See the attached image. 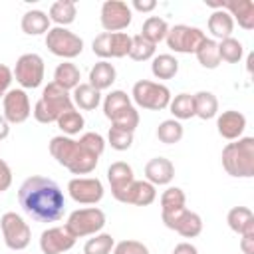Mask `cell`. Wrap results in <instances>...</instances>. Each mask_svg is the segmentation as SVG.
<instances>
[{"instance_id": "44dd1931", "label": "cell", "mask_w": 254, "mask_h": 254, "mask_svg": "<svg viewBox=\"0 0 254 254\" xmlns=\"http://www.w3.org/2000/svg\"><path fill=\"white\" fill-rule=\"evenodd\" d=\"M226 222L232 232L244 236V234H254V212L248 206H234L226 214Z\"/></svg>"}, {"instance_id": "8992f818", "label": "cell", "mask_w": 254, "mask_h": 254, "mask_svg": "<svg viewBox=\"0 0 254 254\" xmlns=\"http://www.w3.org/2000/svg\"><path fill=\"white\" fill-rule=\"evenodd\" d=\"M46 48L58 58L73 60L83 52V40L71 30L56 26V28H50L46 34Z\"/></svg>"}, {"instance_id": "9c48e42d", "label": "cell", "mask_w": 254, "mask_h": 254, "mask_svg": "<svg viewBox=\"0 0 254 254\" xmlns=\"http://www.w3.org/2000/svg\"><path fill=\"white\" fill-rule=\"evenodd\" d=\"M204 40H206V36L200 28L187 26V24H177V26L169 28L167 38H165L167 46L179 54H194Z\"/></svg>"}, {"instance_id": "ee69618b", "label": "cell", "mask_w": 254, "mask_h": 254, "mask_svg": "<svg viewBox=\"0 0 254 254\" xmlns=\"http://www.w3.org/2000/svg\"><path fill=\"white\" fill-rule=\"evenodd\" d=\"M111 254H149V248L139 240H121L113 246Z\"/></svg>"}, {"instance_id": "ba28073f", "label": "cell", "mask_w": 254, "mask_h": 254, "mask_svg": "<svg viewBox=\"0 0 254 254\" xmlns=\"http://www.w3.org/2000/svg\"><path fill=\"white\" fill-rule=\"evenodd\" d=\"M0 228H2L4 244L10 250L18 252V250H24L30 244L32 230H30L28 222L20 214H16V212H4L2 218H0Z\"/></svg>"}, {"instance_id": "836d02e7", "label": "cell", "mask_w": 254, "mask_h": 254, "mask_svg": "<svg viewBox=\"0 0 254 254\" xmlns=\"http://www.w3.org/2000/svg\"><path fill=\"white\" fill-rule=\"evenodd\" d=\"M129 105H131V97H129L125 91L115 89V91H111L109 95H105V99H103V113H105V117L111 121L119 111H123V109L129 107Z\"/></svg>"}, {"instance_id": "83f0119b", "label": "cell", "mask_w": 254, "mask_h": 254, "mask_svg": "<svg viewBox=\"0 0 254 254\" xmlns=\"http://www.w3.org/2000/svg\"><path fill=\"white\" fill-rule=\"evenodd\" d=\"M79 79H81L79 67L75 64H71V62H62L54 71V83H58L65 91H69V89L73 91L79 85Z\"/></svg>"}, {"instance_id": "484cf974", "label": "cell", "mask_w": 254, "mask_h": 254, "mask_svg": "<svg viewBox=\"0 0 254 254\" xmlns=\"http://www.w3.org/2000/svg\"><path fill=\"white\" fill-rule=\"evenodd\" d=\"M71 101L83 111H93L101 103V91H97L89 83H79L71 93Z\"/></svg>"}, {"instance_id": "277c9868", "label": "cell", "mask_w": 254, "mask_h": 254, "mask_svg": "<svg viewBox=\"0 0 254 254\" xmlns=\"http://www.w3.org/2000/svg\"><path fill=\"white\" fill-rule=\"evenodd\" d=\"M71 107H73V101H71L69 91H65L64 87H60L58 83L52 81V83H48L44 87L42 97L36 101L32 113H34V117H36L38 123L48 125V123H56L58 117L64 111L71 109Z\"/></svg>"}, {"instance_id": "c3c4849f", "label": "cell", "mask_w": 254, "mask_h": 254, "mask_svg": "<svg viewBox=\"0 0 254 254\" xmlns=\"http://www.w3.org/2000/svg\"><path fill=\"white\" fill-rule=\"evenodd\" d=\"M240 250L244 254H254V234H244L240 238Z\"/></svg>"}, {"instance_id": "e575fe53", "label": "cell", "mask_w": 254, "mask_h": 254, "mask_svg": "<svg viewBox=\"0 0 254 254\" xmlns=\"http://www.w3.org/2000/svg\"><path fill=\"white\" fill-rule=\"evenodd\" d=\"M58 127L69 137V135H75V133H79L81 129H83V125H85V119H83V115L75 109V107H71V109H67V111H64L60 117H58Z\"/></svg>"}, {"instance_id": "f6af8a7d", "label": "cell", "mask_w": 254, "mask_h": 254, "mask_svg": "<svg viewBox=\"0 0 254 254\" xmlns=\"http://www.w3.org/2000/svg\"><path fill=\"white\" fill-rule=\"evenodd\" d=\"M14 79V73L8 65L0 64V97H4L8 91H10V83Z\"/></svg>"}, {"instance_id": "3957f363", "label": "cell", "mask_w": 254, "mask_h": 254, "mask_svg": "<svg viewBox=\"0 0 254 254\" xmlns=\"http://www.w3.org/2000/svg\"><path fill=\"white\" fill-rule=\"evenodd\" d=\"M222 167L230 177H254V137H240L222 149Z\"/></svg>"}, {"instance_id": "ffe728a7", "label": "cell", "mask_w": 254, "mask_h": 254, "mask_svg": "<svg viewBox=\"0 0 254 254\" xmlns=\"http://www.w3.org/2000/svg\"><path fill=\"white\" fill-rule=\"evenodd\" d=\"M145 177L153 187L169 185L175 179V165L165 157H153L145 165Z\"/></svg>"}, {"instance_id": "6da1fadb", "label": "cell", "mask_w": 254, "mask_h": 254, "mask_svg": "<svg viewBox=\"0 0 254 254\" xmlns=\"http://www.w3.org/2000/svg\"><path fill=\"white\" fill-rule=\"evenodd\" d=\"M18 202L38 222H56L65 210V198L58 183L40 175H32L20 185Z\"/></svg>"}, {"instance_id": "7c38bea8", "label": "cell", "mask_w": 254, "mask_h": 254, "mask_svg": "<svg viewBox=\"0 0 254 254\" xmlns=\"http://www.w3.org/2000/svg\"><path fill=\"white\" fill-rule=\"evenodd\" d=\"M131 6L121 0H105L101 4V28L105 32H121L131 24Z\"/></svg>"}, {"instance_id": "d4e9b609", "label": "cell", "mask_w": 254, "mask_h": 254, "mask_svg": "<svg viewBox=\"0 0 254 254\" xmlns=\"http://www.w3.org/2000/svg\"><path fill=\"white\" fill-rule=\"evenodd\" d=\"M22 32L28 36H40V34H48L50 30V18L46 12L42 10H28L22 16Z\"/></svg>"}, {"instance_id": "f35d334b", "label": "cell", "mask_w": 254, "mask_h": 254, "mask_svg": "<svg viewBox=\"0 0 254 254\" xmlns=\"http://www.w3.org/2000/svg\"><path fill=\"white\" fill-rule=\"evenodd\" d=\"M155 50L157 46L151 44L149 40H145L141 34L137 36H131V50H129V58L135 60V62H147L155 56Z\"/></svg>"}, {"instance_id": "5bb4252c", "label": "cell", "mask_w": 254, "mask_h": 254, "mask_svg": "<svg viewBox=\"0 0 254 254\" xmlns=\"http://www.w3.org/2000/svg\"><path fill=\"white\" fill-rule=\"evenodd\" d=\"M67 192L79 204H97L103 198V185L97 177H75L67 183Z\"/></svg>"}, {"instance_id": "7bdbcfd3", "label": "cell", "mask_w": 254, "mask_h": 254, "mask_svg": "<svg viewBox=\"0 0 254 254\" xmlns=\"http://www.w3.org/2000/svg\"><path fill=\"white\" fill-rule=\"evenodd\" d=\"M77 143H79L89 155H93V157H101V153L105 151V139H103L99 133H95V131L83 133Z\"/></svg>"}, {"instance_id": "603a6c76", "label": "cell", "mask_w": 254, "mask_h": 254, "mask_svg": "<svg viewBox=\"0 0 254 254\" xmlns=\"http://www.w3.org/2000/svg\"><path fill=\"white\" fill-rule=\"evenodd\" d=\"M208 32L218 38V40H224V38H230L232 32H234V20L232 16L222 10V8H216L210 16H208Z\"/></svg>"}, {"instance_id": "52a82bcc", "label": "cell", "mask_w": 254, "mask_h": 254, "mask_svg": "<svg viewBox=\"0 0 254 254\" xmlns=\"http://www.w3.org/2000/svg\"><path fill=\"white\" fill-rule=\"evenodd\" d=\"M105 226V212L97 206H89V208H77L67 216L65 228L75 236V238H83V236H91L97 234L101 228Z\"/></svg>"}, {"instance_id": "d590c367", "label": "cell", "mask_w": 254, "mask_h": 254, "mask_svg": "<svg viewBox=\"0 0 254 254\" xmlns=\"http://www.w3.org/2000/svg\"><path fill=\"white\" fill-rule=\"evenodd\" d=\"M157 139L165 145H175L183 139V125L177 119H165L157 127Z\"/></svg>"}, {"instance_id": "f546056e", "label": "cell", "mask_w": 254, "mask_h": 254, "mask_svg": "<svg viewBox=\"0 0 254 254\" xmlns=\"http://www.w3.org/2000/svg\"><path fill=\"white\" fill-rule=\"evenodd\" d=\"M151 71L157 79H171L177 75L179 71V62L175 56L171 54H159L153 58V64H151Z\"/></svg>"}, {"instance_id": "bcb514c9", "label": "cell", "mask_w": 254, "mask_h": 254, "mask_svg": "<svg viewBox=\"0 0 254 254\" xmlns=\"http://www.w3.org/2000/svg\"><path fill=\"white\" fill-rule=\"evenodd\" d=\"M10 185H12V169L4 159H0V192L8 190Z\"/></svg>"}, {"instance_id": "d6986e66", "label": "cell", "mask_w": 254, "mask_h": 254, "mask_svg": "<svg viewBox=\"0 0 254 254\" xmlns=\"http://www.w3.org/2000/svg\"><path fill=\"white\" fill-rule=\"evenodd\" d=\"M216 129H218V135L222 139L236 141V139L242 137V133L246 129V117L240 111H234V109L222 111L216 119Z\"/></svg>"}, {"instance_id": "f1b7e54d", "label": "cell", "mask_w": 254, "mask_h": 254, "mask_svg": "<svg viewBox=\"0 0 254 254\" xmlns=\"http://www.w3.org/2000/svg\"><path fill=\"white\" fill-rule=\"evenodd\" d=\"M194 97V115L200 119H212L218 113V99L212 91H198Z\"/></svg>"}, {"instance_id": "b9f144b4", "label": "cell", "mask_w": 254, "mask_h": 254, "mask_svg": "<svg viewBox=\"0 0 254 254\" xmlns=\"http://www.w3.org/2000/svg\"><path fill=\"white\" fill-rule=\"evenodd\" d=\"M107 143H109L111 149H115V151H127V149L133 145V133L111 125V127H109V133H107Z\"/></svg>"}, {"instance_id": "4dcf8cb0", "label": "cell", "mask_w": 254, "mask_h": 254, "mask_svg": "<svg viewBox=\"0 0 254 254\" xmlns=\"http://www.w3.org/2000/svg\"><path fill=\"white\" fill-rule=\"evenodd\" d=\"M167 32H169V24L159 16H149L141 28V36L155 46L167 38Z\"/></svg>"}, {"instance_id": "8d00e7d4", "label": "cell", "mask_w": 254, "mask_h": 254, "mask_svg": "<svg viewBox=\"0 0 254 254\" xmlns=\"http://www.w3.org/2000/svg\"><path fill=\"white\" fill-rule=\"evenodd\" d=\"M242 54H244V48L242 44L236 40V38H224L218 42V56H220V62H226V64H238L242 60Z\"/></svg>"}, {"instance_id": "7a4b0ae2", "label": "cell", "mask_w": 254, "mask_h": 254, "mask_svg": "<svg viewBox=\"0 0 254 254\" xmlns=\"http://www.w3.org/2000/svg\"><path fill=\"white\" fill-rule=\"evenodd\" d=\"M50 153H52V157L62 167H65L73 175H87V173H91L97 167V161H99V157L89 155L75 139H71L67 135L52 137Z\"/></svg>"}, {"instance_id": "30bf717a", "label": "cell", "mask_w": 254, "mask_h": 254, "mask_svg": "<svg viewBox=\"0 0 254 254\" xmlns=\"http://www.w3.org/2000/svg\"><path fill=\"white\" fill-rule=\"evenodd\" d=\"M91 50L101 60L125 58L131 50V36L125 32H101L99 36H95Z\"/></svg>"}, {"instance_id": "4316f807", "label": "cell", "mask_w": 254, "mask_h": 254, "mask_svg": "<svg viewBox=\"0 0 254 254\" xmlns=\"http://www.w3.org/2000/svg\"><path fill=\"white\" fill-rule=\"evenodd\" d=\"M77 16V8H75V2L73 0H58L50 6V22H56L58 26L65 28L69 26Z\"/></svg>"}, {"instance_id": "60d3db41", "label": "cell", "mask_w": 254, "mask_h": 254, "mask_svg": "<svg viewBox=\"0 0 254 254\" xmlns=\"http://www.w3.org/2000/svg\"><path fill=\"white\" fill-rule=\"evenodd\" d=\"M111 125L133 133V131L137 129V125H139V111H137L133 105H129V107H125L123 111H119V113L111 119Z\"/></svg>"}, {"instance_id": "2e32d148", "label": "cell", "mask_w": 254, "mask_h": 254, "mask_svg": "<svg viewBox=\"0 0 254 254\" xmlns=\"http://www.w3.org/2000/svg\"><path fill=\"white\" fill-rule=\"evenodd\" d=\"M75 236L65 226H52L40 234V250L44 254H64L73 248Z\"/></svg>"}, {"instance_id": "5b68a950", "label": "cell", "mask_w": 254, "mask_h": 254, "mask_svg": "<svg viewBox=\"0 0 254 254\" xmlns=\"http://www.w3.org/2000/svg\"><path fill=\"white\" fill-rule=\"evenodd\" d=\"M133 101L149 111H161L165 107H169L171 103V91L167 85L157 83V81H149V79H139L133 85Z\"/></svg>"}, {"instance_id": "681fc988", "label": "cell", "mask_w": 254, "mask_h": 254, "mask_svg": "<svg viewBox=\"0 0 254 254\" xmlns=\"http://www.w3.org/2000/svg\"><path fill=\"white\" fill-rule=\"evenodd\" d=\"M173 254H198V250H196V246H192L190 242H181V244L175 246Z\"/></svg>"}, {"instance_id": "4fadbf2b", "label": "cell", "mask_w": 254, "mask_h": 254, "mask_svg": "<svg viewBox=\"0 0 254 254\" xmlns=\"http://www.w3.org/2000/svg\"><path fill=\"white\" fill-rule=\"evenodd\" d=\"M161 218L167 228L179 232L185 238H194L202 232V218L196 212L189 210L187 206L179 208L175 212H169V214H161Z\"/></svg>"}, {"instance_id": "d6a6232c", "label": "cell", "mask_w": 254, "mask_h": 254, "mask_svg": "<svg viewBox=\"0 0 254 254\" xmlns=\"http://www.w3.org/2000/svg\"><path fill=\"white\" fill-rule=\"evenodd\" d=\"M169 109H171V113L175 115L177 121L190 119V117H194V97L190 93H179L171 99Z\"/></svg>"}, {"instance_id": "8fae6325", "label": "cell", "mask_w": 254, "mask_h": 254, "mask_svg": "<svg viewBox=\"0 0 254 254\" xmlns=\"http://www.w3.org/2000/svg\"><path fill=\"white\" fill-rule=\"evenodd\" d=\"M44 60L42 56L38 54H22L18 60H16V65H14V77L16 81L26 87V89H36L42 85L44 81Z\"/></svg>"}, {"instance_id": "ac0fdd59", "label": "cell", "mask_w": 254, "mask_h": 254, "mask_svg": "<svg viewBox=\"0 0 254 254\" xmlns=\"http://www.w3.org/2000/svg\"><path fill=\"white\" fill-rule=\"evenodd\" d=\"M206 4L212 6L214 10L216 8L226 10L232 16V20H238V26L244 30L254 28V2L252 0H228V2H218V4H210V2Z\"/></svg>"}, {"instance_id": "7402d4cb", "label": "cell", "mask_w": 254, "mask_h": 254, "mask_svg": "<svg viewBox=\"0 0 254 254\" xmlns=\"http://www.w3.org/2000/svg\"><path fill=\"white\" fill-rule=\"evenodd\" d=\"M115 77H117V71H115L113 64H109L107 60H101L89 69V81L87 83L91 87H95L97 91H103V89H109L113 85Z\"/></svg>"}, {"instance_id": "ab89813d", "label": "cell", "mask_w": 254, "mask_h": 254, "mask_svg": "<svg viewBox=\"0 0 254 254\" xmlns=\"http://www.w3.org/2000/svg\"><path fill=\"white\" fill-rule=\"evenodd\" d=\"M115 246V240L111 234H95L93 238H89L83 246V254H111Z\"/></svg>"}, {"instance_id": "e0dca14e", "label": "cell", "mask_w": 254, "mask_h": 254, "mask_svg": "<svg viewBox=\"0 0 254 254\" xmlns=\"http://www.w3.org/2000/svg\"><path fill=\"white\" fill-rule=\"evenodd\" d=\"M4 119L8 123H24L30 113H32V107H30V97L24 89H10L4 97Z\"/></svg>"}, {"instance_id": "9a60e30c", "label": "cell", "mask_w": 254, "mask_h": 254, "mask_svg": "<svg viewBox=\"0 0 254 254\" xmlns=\"http://www.w3.org/2000/svg\"><path fill=\"white\" fill-rule=\"evenodd\" d=\"M115 200L133 206H149L157 198V190L149 181H131L125 189L113 192Z\"/></svg>"}, {"instance_id": "7dc6e473", "label": "cell", "mask_w": 254, "mask_h": 254, "mask_svg": "<svg viewBox=\"0 0 254 254\" xmlns=\"http://www.w3.org/2000/svg\"><path fill=\"white\" fill-rule=\"evenodd\" d=\"M137 12H153L157 8V2L155 0H133L131 4Z\"/></svg>"}, {"instance_id": "cb8c5ba5", "label": "cell", "mask_w": 254, "mask_h": 254, "mask_svg": "<svg viewBox=\"0 0 254 254\" xmlns=\"http://www.w3.org/2000/svg\"><path fill=\"white\" fill-rule=\"evenodd\" d=\"M107 181H109V187H111V194L121 190V189H125L131 181H135L131 165H127L123 161L111 163L109 169H107Z\"/></svg>"}, {"instance_id": "74e56055", "label": "cell", "mask_w": 254, "mask_h": 254, "mask_svg": "<svg viewBox=\"0 0 254 254\" xmlns=\"http://www.w3.org/2000/svg\"><path fill=\"white\" fill-rule=\"evenodd\" d=\"M185 202H187V196H185L183 189L169 187L161 194V214H169V212H175L179 208H185Z\"/></svg>"}, {"instance_id": "1f68e13d", "label": "cell", "mask_w": 254, "mask_h": 254, "mask_svg": "<svg viewBox=\"0 0 254 254\" xmlns=\"http://www.w3.org/2000/svg\"><path fill=\"white\" fill-rule=\"evenodd\" d=\"M194 56H196L198 64H200L202 67H206V69H216V67L220 65L218 42H216V40L206 38V40H204V42L198 46V50L194 52Z\"/></svg>"}, {"instance_id": "f907efd6", "label": "cell", "mask_w": 254, "mask_h": 254, "mask_svg": "<svg viewBox=\"0 0 254 254\" xmlns=\"http://www.w3.org/2000/svg\"><path fill=\"white\" fill-rule=\"evenodd\" d=\"M8 133H10V123L4 119V115H0V141L6 139Z\"/></svg>"}]
</instances>
